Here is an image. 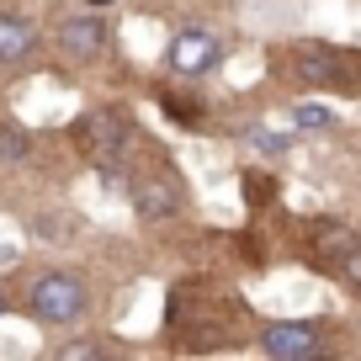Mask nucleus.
I'll return each mask as SVG.
<instances>
[{
    "label": "nucleus",
    "instance_id": "f257e3e1",
    "mask_svg": "<svg viewBox=\"0 0 361 361\" xmlns=\"http://www.w3.org/2000/svg\"><path fill=\"white\" fill-rule=\"evenodd\" d=\"M165 329L176 350H234L250 329V303L218 282H176L165 303Z\"/></svg>",
    "mask_w": 361,
    "mask_h": 361
},
{
    "label": "nucleus",
    "instance_id": "f03ea898",
    "mask_svg": "<svg viewBox=\"0 0 361 361\" xmlns=\"http://www.w3.org/2000/svg\"><path fill=\"white\" fill-rule=\"evenodd\" d=\"M287 75L298 85L335 90L361 102V48H335V43H293L287 48Z\"/></svg>",
    "mask_w": 361,
    "mask_h": 361
},
{
    "label": "nucleus",
    "instance_id": "7ed1b4c3",
    "mask_svg": "<svg viewBox=\"0 0 361 361\" xmlns=\"http://www.w3.org/2000/svg\"><path fill=\"white\" fill-rule=\"evenodd\" d=\"M75 149L80 159H90L96 170H117L123 154L133 149V123L117 106H85L75 117Z\"/></svg>",
    "mask_w": 361,
    "mask_h": 361
},
{
    "label": "nucleus",
    "instance_id": "20e7f679",
    "mask_svg": "<svg viewBox=\"0 0 361 361\" xmlns=\"http://www.w3.org/2000/svg\"><path fill=\"white\" fill-rule=\"evenodd\" d=\"M128 202H133V213L144 218V224H165V218L186 213V180L154 154L149 165H138L133 176H128Z\"/></svg>",
    "mask_w": 361,
    "mask_h": 361
},
{
    "label": "nucleus",
    "instance_id": "39448f33",
    "mask_svg": "<svg viewBox=\"0 0 361 361\" xmlns=\"http://www.w3.org/2000/svg\"><path fill=\"white\" fill-rule=\"evenodd\" d=\"M85 282H80L75 271H43V276H32V287H27V314L37 319V324H75L80 314H85Z\"/></svg>",
    "mask_w": 361,
    "mask_h": 361
},
{
    "label": "nucleus",
    "instance_id": "423d86ee",
    "mask_svg": "<svg viewBox=\"0 0 361 361\" xmlns=\"http://www.w3.org/2000/svg\"><path fill=\"white\" fill-rule=\"evenodd\" d=\"M255 345L271 361H314V356H329V324H319V319H271V324H255Z\"/></svg>",
    "mask_w": 361,
    "mask_h": 361
},
{
    "label": "nucleus",
    "instance_id": "0eeeda50",
    "mask_svg": "<svg viewBox=\"0 0 361 361\" xmlns=\"http://www.w3.org/2000/svg\"><path fill=\"white\" fill-rule=\"evenodd\" d=\"M218 59H224V37L213 27H180L165 48V69L176 80H202L207 69H218Z\"/></svg>",
    "mask_w": 361,
    "mask_h": 361
},
{
    "label": "nucleus",
    "instance_id": "6e6552de",
    "mask_svg": "<svg viewBox=\"0 0 361 361\" xmlns=\"http://www.w3.org/2000/svg\"><path fill=\"white\" fill-rule=\"evenodd\" d=\"M54 37H59V54H64L69 64H102V59L112 54V27H106L102 11L64 16Z\"/></svg>",
    "mask_w": 361,
    "mask_h": 361
},
{
    "label": "nucleus",
    "instance_id": "1a4fd4ad",
    "mask_svg": "<svg viewBox=\"0 0 361 361\" xmlns=\"http://www.w3.org/2000/svg\"><path fill=\"white\" fill-rule=\"evenodd\" d=\"M37 27L27 22V16H16V11H0V69H16V64H27V59L37 54Z\"/></svg>",
    "mask_w": 361,
    "mask_h": 361
},
{
    "label": "nucleus",
    "instance_id": "9d476101",
    "mask_svg": "<svg viewBox=\"0 0 361 361\" xmlns=\"http://www.w3.org/2000/svg\"><path fill=\"white\" fill-rule=\"evenodd\" d=\"M159 112H165L176 128H186V133H202V128H207V106L197 102V96H180V90H170V85L159 90Z\"/></svg>",
    "mask_w": 361,
    "mask_h": 361
},
{
    "label": "nucleus",
    "instance_id": "9b49d317",
    "mask_svg": "<svg viewBox=\"0 0 361 361\" xmlns=\"http://www.w3.org/2000/svg\"><path fill=\"white\" fill-rule=\"evenodd\" d=\"M32 154V133L16 123H0V170L6 165H22V159Z\"/></svg>",
    "mask_w": 361,
    "mask_h": 361
},
{
    "label": "nucleus",
    "instance_id": "f8f14e48",
    "mask_svg": "<svg viewBox=\"0 0 361 361\" xmlns=\"http://www.w3.org/2000/svg\"><path fill=\"white\" fill-rule=\"evenodd\" d=\"M293 123L303 128V133H329V128H335V112L319 106V102H298L293 106Z\"/></svg>",
    "mask_w": 361,
    "mask_h": 361
},
{
    "label": "nucleus",
    "instance_id": "ddd939ff",
    "mask_svg": "<svg viewBox=\"0 0 361 361\" xmlns=\"http://www.w3.org/2000/svg\"><path fill=\"white\" fill-rule=\"evenodd\" d=\"M59 356H64V361H106V356H112V345H102V340H64Z\"/></svg>",
    "mask_w": 361,
    "mask_h": 361
},
{
    "label": "nucleus",
    "instance_id": "4468645a",
    "mask_svg": "<svg viewBox=\"0 0 361 361\" xmlns=\"http://www.w3.org/2000/svg\"><path fill=\"white\" fill-rule=\"evenodd\" d=\"M335 276L350 287V293H361V239L345 250V260H340V271H335Z\"/></svg>",
    "mask_w": 361,
    "mask_h": 361
},
{
    "label": "nucleus",
    "instance_id": "2eb2a0df",
    "mask_svg": "<svg viewBox=\"0 0 361 361\" xmlns=\"http://www.w3.org/2000/svg\"><path fill=\"white\" fill-rule=\"evenodd\" d=\"M255 144H260V149H271V154H282V149H287V138H276V133H260V128H255Z\"/></svg>",
    "mask_w": 361,
    "mask_h": 361
},
{
    "label": "nucleus",
    "instance_id": "dca6fc26",
    "mask_svg": "<svg viewBox=\"0 0 361 361\" xmlns=\"http://www.w3.org/2000/svg\"><path fill=\"white\" fill-rule=\"evenodd\" d=\"M90 6H96V11H106V6H112V0H90Z\"/></svg>",
    "mask_w": 361,
    "mask_h": 361
}]
</instances>
